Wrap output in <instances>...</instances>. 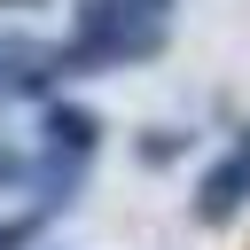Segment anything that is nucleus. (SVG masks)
<instances>
[{
    "instance_id": "nucleus-1",
    "label": "nucleus",
    "mask_w": 250,
    "mask_h": 250,
    "mask_svg": "<svg viewBox=\"0 0 250 250\" xmlns=\"http://www.w3.org/2000/svg\"><path fill=\"white\" fill-rule=\"evenodd\" d=\"M164 31H172V0H78L62 62L70 70H117V62L156 55Z\"/></svg>"
},
{
    "instance_id": "nucleus-2",
    "label": "nucleus",
    "mask_w": 250,
    "mask_h": 250,
    "mask_svg": "<svg viewBox=\"0 0 250 250\" xmlns=\"http://www.w3.org/2000/svg\"><path fill=\"white\" fill-rule=\"evenodd\" d=\"M242 203H250V156L234 148V156H219V164L195 180V203H188V211H195L203 227H227Z\"/></svg>"
},
{
    "instance_id": "nucleus-3",
    "label": "nucleus",
    "mask_w": 250,
    "mask_h": 250,
    "mask_svg": "<svg viewBox=\"0 0 250 250\" xmlns=\"http://www.w3.org/2000/svg\"><path fill=\"white\" fill-rule=\"evenodd\" d=\"M39 133H47V156H62V164H94V148H102V117L86 102H47Z\"/></svg>"
},
{
    "instance_id": "nucleus-4",
    "label": "nucleus",
    "mask_w": 250,
    "mask_h": 250,
    "mask_svg": "<svg viewBox=\"0 0 250 250\" xmlns=\"http://www.w3.org/2000/svg\"><path fill=\"white\" fill-rule=\"evenodd\" d=\"M23 180H39V164L23 148H0V188H23Z\"/></svg>"
},
{
    "instance_id": "nucleus-5",
    "label": "nucleus",
    "mask_w": 250,
    "mask_h": 250,
    "mask_svg": "<svg viewBox=\"0 0 250 250\" xmlns=\"http://www.w3.org/2000/svg\"><path fill=\"white\" fill-rule=\"evenodd\" d=\"M180 148H188V141H180V133H172V125H164V133H156V141H141V164H172V156H180Z\"/></svg>"
},
{
    "instance_id": "nucleus-6",
    "label": "nucleus",
    "mask_w": 250,
    "mask_h": 250,
    "mask_svg": "<svg viewBox=\"0 0 250 250\" xmlns=\"http://www.w3.org/2000/svg\"><path fill=\"white\" fill-rule=\"evenodd\" d=\"M31 234H39V219H0V250H31Z\"/></svg>"
},
{
    "instance_id": "nucleus-7",
    "label": "nucleus",
    "mask_w": 250,
    "mask_h": 250,
    "mask_svg": "<svg viewBox=\"0 0 250 250\" xmlns=\"http://www.w3.org/2000/svg\"><path fill=\"white\" fill-rule=\"evenodd\" d=\"M0 8H39V0H0Z\"/></svg>"
},
{
    "instance_id": "nucleus-8",
    "label": "nucleus",
    "mask_w": 250,
    "mask_h": 250,
    "mask_svg": "<svg viewBox=\"0 0 250 250\" xmlns=\"http://www.w3.org/2000/svg\"><path fill=\"white\" fill-rule=\"evenodd\" d=\"M234 148H242V156H250V133H242V141H234Z\"/></svg>"
}]
</instances>
